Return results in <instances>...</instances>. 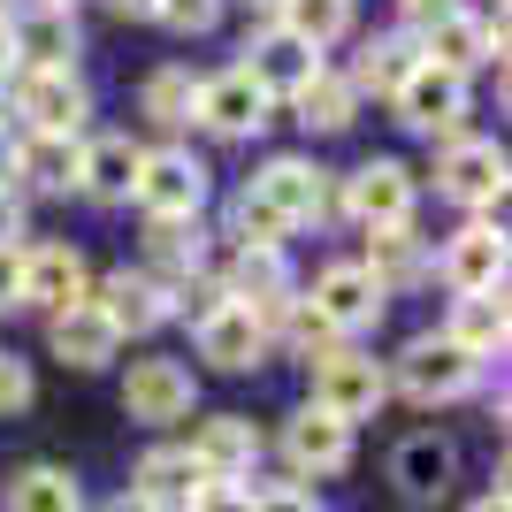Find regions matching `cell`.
<instances>
[{
  "instance_id": "cell-42",
  "label": "cell",
  "mask_w": 512,
  "mask_h": 512,
  "mask_svg": "<svg viewBox=\"0 0 512 512\" xmlns=\"http://www.w3.org/2000/svg\"><path fill=\"white\" fill-rule=\"evenodd\" d=\"M16 69V39H8V16H0V77Z\"/></svg>"
},
{
  "instance_id": "cell-48",
  "label": "cell",
  "mask_w": 512,
  "mask_h": 512,
  "mask_svg": "<svg viewBox=\"0 0 512 512\" xmlns=\"http://www.w3.org/2000/svg\"><path fill=\"white\" fill-rule=\"evenodd\" d=\"M276 8H283V0H276Z\"/></svg>"
},
{
  "instance_id": "cell-47",
  "label": "cell",
  "mask_w": 512,
  "mask_h": 512,
  "mask_svg": "<svg viewBox=\"0 0 512 512\" xmlns=\"http://www.w3.org/2000/svg\"><path fill=\"white\" fill-rule=\"evenodd\" d=\"M46 8H69V0H46Z\"/></svg>"
},
{
  "instance_id": "cell-21",
  "label": "cell",
  "mask_w": 512,
  "mask_h": 512,
  "mask_svg": "<svg viewBox=\"0 0 512 512\" xmlns=\"http://www.w3.org/2000/svg\"><path fill=\"white\" fill-rule=\"evenodd\" d=\"M444 276H451V291H505V237L490 222H467L444 245Z\"/></svg>"
},
{
  "instance_id": "cell-39",
  "label": "cell",
  "mask_w": 512,
  "mask_h": 512,
  "mask_svg": "<svg viewBox=\"0 0 512 512\" xmlns=\"http://www.w3.org/2000/svg\"><path fill=\"white\" fill-rule=\"evenodd\" d=\"M253 512H321V505H314L306 490H260V497H253Z\"/></svg>"
},
{
  "instance_id": "cell-31",
  "label": "cell",
  "mask_w": 512,
  "mask_h": 512,
  "mask_svg": "<svg viewBox=\"0 0 512 512\" xmlns=\"http://www.w3.org/2000/svg\"><path fill=\"white\" fill-rule=\"evenodd\" d=\"M291 100H299L306 130H344V123H352V107H360V92H352V77H337V69H314Z\"/></svg>"
},
{
  "instance_id": "cell-14",
  "label": "cell",
  "mask_w": 512,
  "mask_h": 512,
  "mask_svg": "<svg viewBox=\"0 0 512 512\" xmlns=\"http://www.w3.org/2000/svg\"><path fill=\"white\" fill-rule=\"evenodd\" d=\"M253 459H260V428L245 413H214L192 428V467L207 482H237V474H253Z\"/></svg>"
},
{
  "instance_id": "cell-5",
  "label": "cell",
  "mask_w": 512,
  "mask_h": 512,
  "mask_svg": "<svg viewBox=\"0 0 512 512\" xmlns=\"http://www.w3.org/2000/svg\"><path fill=\"white\" fill-rule=\"evenodd\" d=\"M490 54H505V8H497L490 23H482V16H459V8H444V16H428L421 62L451 69V77H467V69H482Z\"/></svg>"
},
{
  "instance_id": "cell-18",
  "label": "cell",
  "mask_w": 512,
  "mask_h": 512,
  "mask_svg": "<svg viewBox=\"0 0 512 512\" xmlns=\"http://www.w3.org/2000/svg\"><path fill=\"white\" fill-rule=\"evenodd\" d=\"M92 306L115 321V337H146V329L169 321V291H161V276H130V268H115V276L92 291Z\"/></svg>"
},
{
  "instance_id": "cell-7",
  "label": "cell",
  "mask_w": 512,
  "mask_h": 512,
  "mask_svg": "<svg viewBox=\"0 0 512 512\" xmlns=\"http://www.w3.org/2000/svg\"><path fill=\"white\" fill-rule=\"evenodd\" d=\"M306 306H314L337 337H352V329H375V321H383V283L367 276L360 260H337V268H321V283H314Z\"/></svg>"
},
{
  "instance_id": "cell-41",
  "label": "cell",
  "mask_w": 512,
  "mask_h": 512,
  "mask_svg": "<svg viewBox=\"0 0 512 512\" xmlns=\"http://www.w3.org/2000/svg\"><path fill=\"white\" fill-rule=\"evenodd\" d=\"M16 283H23V253H16V245H0V306L16 299Z\"/></svg>"
},
{
  "instance_id": "cell-10",
  "label": "cell",
  "mask_w": 512,
  "mask_h": 512,
  "mask_svg": "<svg viewBox=\"0 0 512 512\" xmlns=\"http://www.w3.org/2000/svg\"><path fill=\"white\" fill-rule=\"evenodd\" d=\"M344 207L360 214L367 230L413 222V169L406 161H360V169L344 176Z\"/></svg>"
},
{
  "instance_id": "cell-20",
  "label": "cell",
  "mask_w": 512,
  "mask_h": 512,
  "mask_svg": "<svg viewBox=\"0 0 512 512\" xmlns=\"http://www.w3.org/2000/svg\"><path fill=\"white\" fill-rule=\"evenodd\" d=\"M46 337H54V360H69V367H107L115 352H123V337H115V321H107V314H100L92 299L62 306Z\"/></svg>"
},
{
  "instance_id": "cell-45",
  "label": "cell",
  "mask_w": 512,
  "mask_h": 512,
  "mask_svg": "<svg viewBox=\"0 0 512 512\" xmlns=\"http://www.w3.org/2000/svg\"><path fill=\"white\" fill-rule=\"evenodd\" d=\"M451 0H406V16H444Z\"/></svg>"
},
{
  "instance_id": "cell-27",
  "label": "cell",
  "mask_w": 512,
  "mask_h": 512,
  "mask_svg": "<svg viewBox=\"0 0 512 512\" xmlns=\"http://www.w3.org/2000/svg\"><path fill=\"white\" fill-rule=\"evenodd\" d=\"M77 169H85V146H77V138H46V130H31V138L16 146V176H23V184H39V192H69Z\"/></svg>"
},
{
  "instance_id": "cell-4",
  "label": "cell",
  "mask_w": 512,
  "mask_h": 512,
  "mask_svg": "<svg viewBox=\"0 0 512 512\" xmlns=\"http://www.w3.org/2000/svg\"><path fill=\"white\" fill-rule=\"evenodd\" d=\"M390 107H398V123L406 130H421V138H459V115H467V77H451V69H436V62H421L406 77V85L390 92Z\"/></svg>"
},
{
  "instance_id": "cell-46",
  "label": "cell",
  "mask_w": 512,
  "mask_h": 512,
  "mask_svg": "<svg viewBox=\"0 0 512 512\" xmlns=\"http://www.w3.org/2000/svg\"><path fill=\"white\" fill-rule=\"evenodd\" d=\"M115 16H153V0H115Z\"/></svg>"
},
{
  "instance_id": "cell-26",
  "label": "cell",
  "mask_w": 512,
  "mask_h": 512,
  "mask_svg": "<svg viewBox=\"0 0 512 512\" xmlns=\"http://www.w3.org/2000/svg\"><path fill=\"white\" fill-rule=\"evenodd\" d=\"M451 467H459V451H451L444 436H406L398 459H390V474H398V490H406V497H444Z\"/></svg>"
},
{
  "instance_id": "cell-16",
  "label": "cell",
  "mask_w": 512,
  "mask_h": 512,
  "mask_svg": "<svg viewBox=\"0 0 512 512\" xmlns=\"http://www.w3.org/2000/svg\"><path fill=\"white\" fill-rule=\"evenodd\" d=\"M283 451H291V467H306V474H344L352 467V428H344L337 413H321V406H299L283 421Z\"/></svg>"
},
{
  "instance_id": "cell-11",
  "label": "cell",
  "mask_w": 512,
  "mask_h": 512,
  "mask_svg": "<svg viewBox=\"0 0 512 512\" xmlns=\"http://www.w3.org/2000/svg\"><path fill=\"white\" fill-rule=\"evenodd\" d=\"M23 306H46V314H62V306L92 299V276H85V253L77 245H39V253H23V283H16Z\"/></svg>"
},
{
  "instance_id": "cell-3",
  "label": "cell",
  "mask_w": 512,
  "mask_h": 512,
  "mask_svg": "<svg viewBox=\"0 0 512 512\" xmlns=\"http://www.w3.org/2000/svg\"><path fill=\"white\" fill-rule=\"evenodd\" d=\"M383 390H390V375L367 360V352H321V367H314V406L337 413L344 428L383 406Z\"/></svg>"
},
{
  "instance_id": "cell-30",
  "label": "cell",
  "mask_w": 512,
  "mask_h": 512,
  "mask_svg": "<svg viewBox=\"0 0 512 512\" xmlns=\"http://www.w3.org/2000/svg\"><path fill=\"white\" fill-rule=\"evenodd\" d=\"M138 107H146V123H161V130L199 123V77L192 69H153L146 92H138Z\"/></svg>"
},
{
  "instance_id": "cell-44",
  "label": "cell",
  "mask_w": 512,
  "mask_h": 512,
  "mask_svg": "<svg viewBox=\"0 0 512 512\" xmlns=\"http://www.w3.org/2000/svg\"><path fill=\"white\" fill-rule=\"evenodd\" d=\"M16 176V146H8V130H0V184Z\"/></svg>"
},
{
  "instance_id": "cell-17",
  "label": "cell",
  "mask_w": 512,
  "mask_h": 512,
  "mask_svg": "<svg viewBox=\"0 0 512 512\" xmlns=\"http://www.w3.org/2000/svg\"><path fill=\"white\" fill-rule=\"evenodd\" d=\"M16 107L31 115V130H46V138H77V123H85V85L69 77V69H31L16 92Z\"/></svg>"
},
{
  "instance_id": "cell-1",
  "label": "cell",
  "mask_w": 512,
  "mask_h": 512,
  "mask_svg": "<svg viewBox=\"0 0 512 512\" xmlns=\"http://www.w3.org/2000/svg\"><path fill=\"white\" fill-rule=\"evenodd\" d=\"M130 199L153 214V222H199V207H207V161L184 146H161L138 161V184H130Z\"/></svg>"
},
{
  "instance_id": "cell-8",
  "label": "cell",
  "mask_w": 512,
  "mask_h": 512,
  "mask_svg": "<svg viewBox=\"0 0 512 512\" xmlns=\"http://www.w3.org/2000/svg\"><path fill=\"white\" fill-rule=\"evenodd\" d=\"M192 367L184 360H138L130 367V383H123V413L130 421H146V428H169L192 413Z\"/></svg>"
},
{
  "instance_id": "cell-12",
  "label": "cell",
  "mask_w": 512,
  "mask_h": 512,
  "mask_svg": "<svg viewBox=\"0 0 512 512\" xmlns=\"http://www.w3.org/2000/svg\"><path fill=\"white\" fill-rule=\"evenodd\" d=\"M199 360L230 367V375H245V367H260V360H268V321H260L253 306L222 299V306H214L207 321H199Z\"/></svg>"
},
{
  "instance_id": "cell-35",
  "label": "cell",
  "mask_w": 512,
  "mask_h": 512,
  "mask_svg": "<svg viewBox=\"0 0 512 512\" xmlns=\"http://www.w3.org/2000/svg\"><path fill=\"white\" fill-rule=\"evenodd\" d=\"M283 230H291V222L245 184V192H237V237H245V245H283Z\"/></svg>"
},
{
  "instance_id": "cell-19",
  "label": "cell",
  "mask_w": 512,
  "mask_h": 512,
  "mask_svg": "<svg viewBox=\"0 0 512 512\" xmlns=\"http://www.w3.org/2000/svg\"><path fill=\"white\" fill-rule=\"evenodd\" d=\"M222 299L253 306L260 321L276 314V306L291 299V268H283V245H245V253H237V268L222 276Z\"/></svg>"
},
{
  "instance_id": "cell-38",
  "label": "cell",
  "mask_w": 512,
  "mask_h": 512,
  "mask_svg": "<svg viewBox=\"0 0 512 512\" xmlns=\"http://www.w3.org/2000/svg\"><path fill=\"white\" fill-rule=\"evenodd\" d=\"M192 512H253V490H237V482H199Z\"/></svg>"
},
{
  "instance_id": "cell-9",
  "label": "cell",
  "mask_w": 512,
  "mask_h": 512,
  "mask_svg": "<svg viewBox=\"0 0 512 512\" xmlns=\"http://www.w3.org/2000/svg\"><path fill=\"white\" fill-rule=\"evenodd\" d=\"M253 192L268 199V207L299 230V222H321V214L337 207V192H329V169H314V161H299V153H283V161H268V169L253 176Z\"/></svg>"
},
{
  "instance_id": "cell-24",
  "label": "cell",
  "mask_w": 512,
  "mask_h": 512,
  "mask_svg": "<svg viewBox=\"0 0 512 512\" xmlns=\"http://www.w3.org/2000/svg\"><path fill=\"white\" fill-rule=\"evenodd\" d=\"M467 360H490L505 352V291H459L451 299V329H444Z\"/></svg>"
},
{
  "instance_id": "cell-37",
  "label": "cell",
  "mask_w": 512,
  "mask_h": 512,
  "mask_svg": "<svg viewBox=\"0 0 512 512\" xmlns=\"http://www.w3.org/2000/svg\"><path fill=\"white\" fill-rule=\"evenodd\" d=\"M23 406H31V367H23L16 352H0V421L23 413Z\"/></svg>"
},
{
  "instance_id": "cell-28",
  "label": "cell",
  "mask_w": 512,
  "mask_h": 512,
  "mask_svg": "<svg viewBox=\"0 0 512 512\" xmlns=\"http://www.w3.org/2000/svg\"><path fill=\"white\" fill-rule=\"evenodd\" d=\"M367 237H375V245H367V276L383 283V299L398 283L428 276V253H421V237H413V222H390V230H367Z\"/></svg>"
},
{
  "instance_id": "cell-36",
  "label": "cell",
  "mask_w": 512,
  "mask_h": 512,
  "mask_svg": "<svg viewBox=\"0 0 512 512\" xmlns=\"http://www.w3.org/2000/svg\"><path fill=\"white\" fill-rule=\"evenodd\" d=\"M153 16L169 23V31H184V39H199V31H214L222 0H153Z\"/></svg>"
},
{
  "instance_id": "cell-2",
  "label": "cell",
  "mask_w": 512,
  "mask_h": 512,
  "mask_svg": "<svg viewBox=\"0 0 512 512\" xmlns=\"http://www.w3.org/2000/svg\"><path fill=\"white\" fill-rule=\"evenodd\" d=\"M474 375H482V360H467L451 337H413V344H406V360H398V390H406V398H421V406L467 398Z\"/></svg>"
},
{
  "instance_id": "cell-32",
  "label": "cell",
  "mask_w": 512,
  "mask_h": 512,
  "mask_svg": "<svg viewBox=\"0 0 512 512\" xmlns=\"http://www.w3.org/2000/svg\"><path fill=\"white\" fill-rule=\"evenodd\" d=\"M276 23L291 31V39H306L321 54V46H337L344 31H352V0H283Z\"/></svg>"
},
{
  "instance_id": "cell-33",
  "label": "cell",
  "mask_w": 512,
  "mask_h": 512,
  "mask_svg": "<svg viewBox=\"0 0 512 512\" xmlns=\"http://www.w3.org/2000/svg\"><path fill=\"white\" fill-rule=\"evenodd\" d=\"M413 69H421V39H375L360 77H352V92H398Z\"/></svg>"
},
{
  "instance_id": "cell-6",
  "label": "cell",
  "mask_w": 512,
  "mask_h": 512,
  "mask_svg": "<svg viewBox=\"0 0 512 512\" xmlns=\"http://www.w3.org/2000/svg\"><path fill=\"white\" fill-rule=\"evenodd\" d=\"M436 192L459 207H497L505 199V146L497 138H451L436 161Z\"/></svg>"
},
{
  "instance_id": "cell-43",
  "label": "cell",
  "mask_w": 512,
  "mask_h": 512,
  "mask_svg": "<svg viewBox=\"0 0 512 512\" xmlns=\"http://www.w3.org/2000/svg\"><path fill=\"white\" fill-rule=\"evenodd\" d=\"M100 512H153V505H146V497H107Z\"/></svg>"
},
{
  "instance_id": "cell-40",
  "label": "cell",
  "mask_w": 512,
  "mask_h": 512,
  "mask_svg": "<svg viewBox=\"0 0 512 512\" xmlns=\"http://www.w3.org/2000/svg\"><path fill=\"white\" fill-rule=\"evenodd\" d=\"M16 237H23V199L0 184V245H16Z\"/></svg>"
},
{
  "instance_id": "cell-15",
  "label": "cell",
  "mask_w": 512,
  "mask_h": 512,
  "mask_svg": "<svg viewBox=\"0 0 512 512\" xmlns=\"http://www.w3.org/2000/svg\"><path fill=\"white\" fill-rule=\"evenodd\" d=\"M199 123H207L214 138H253V130L268 123V92H260L245 69H222V77L199 85Z\"/></svg>"
},
{
  "instance_id": "cell-23",
  "label": "cell",
  "mask_w": 512,
  "mask_h": 512,
  "mask_svg": "<svg viewBox=\"0 0 512 512\" xmlns=\"http://www.w3.org/2000/svg\"><path fill=\"white\" fill-rule=\"evenodd\" d=\"M138 161H146V146H130V138H92L85 169H77V192H92L100 207H123L130 184H138Z\"/></svg>"
},
{
  "instance_id": "cell-25",
  "label": "cell",
  "mask_w": 512,
  "mask_h": 512,
  "mask_svg": "<svg viewBox=\"0 0 512 512\" xmlns=\"http://www.w3.org/2000/svg\"><path fill=\"white\" fill-rule=\"evenodd\" d=\"M199 482H207V474L192 467V451H146V459H138V482H130V497H146L153 512H169V505H192Z\"/></svg>"
},
{
  "instance_id": "cell-29",
  "label": "cell",
  "mask_w": 512,
  "mask_h": 512,
  "mask_svg": "<svg viewBox=\"0 0 512 512\" xmlns=\"http://www.w3.org/2000/svg\"><path fill=\"white\" fill-rule=\"evenodd\" d=\"M8 512H85V490L69 467H23L8 482Z\"/></svg>"
},
{
  "instance_id": "cell-22",
  "label": "cell",
  "mask_w": 512,
  "mask_h": 512,
  "mask_svg": "<svg viewBox=\"0 0 512 512\" xmlns=\"http://www.w3.org/2000/svg\"><path fill=\"white\" fill-rule=\"evenodd\" d=\"M8 39H16V62L31 69H69V54H77V16L69 8H23L16 23H8Z\"/></svg>"
},
{
  "instance_id": "cell-34",
  "label": "cell",
  "mask_w": 512,
  "mask_h": 512,
  "mask_svg": "<svg viewBox=\"0 0 512 512\" xmlns=\"http://www.w3.org/2000/svg\"><path fill=\"white\" fill-rule=\"evenodd\" d=\"M146 260L192 283V276H199V260H207V237H199V222H153V237H146Z\"/></svg>"
},
{
  "instance_id": "cell-13",
  "label": "cell",
  "mask_w": 512,
  "mask_h": 512,
  "mask_svg": "<svg viewBox=\"0 0 512 512\" xmlns=\"http://www.w3.org/2000/svg\"><path fill=\"white\" fill-rule=\"evenodd\" d=\"M237 69H245V77H253V85L268 92V100H276V92H283V100H291V92H299L306 77H314V69H321V54H314V46H306V39H291L283 23H268V31H260L253 46H245V62H237Z\"/></svg>"
}]
</instances>
